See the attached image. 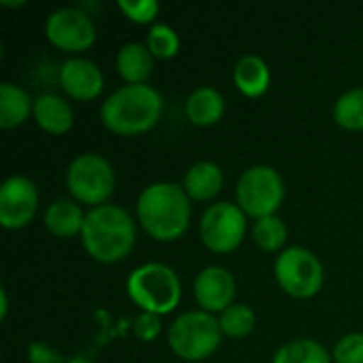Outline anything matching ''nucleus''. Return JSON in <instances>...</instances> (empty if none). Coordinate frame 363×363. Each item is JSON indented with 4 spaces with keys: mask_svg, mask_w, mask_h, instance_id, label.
Masks as SVG:
<instances>
[{
    "mask_svg": "<svg viewBox=\"0 0 363 363\" xmlns=\"http://www.w3.org/2000/svg\"><path fill=\"white\" fill-rule=\"evenodd\" d=\"M140 225L157 240H174L179 238L191 217L189 196L185 187L168 181L147 185L136 204Z\"/></svg>",
    "mask_w": 363,
    "mask_h": 363,
    "instance_id": "obj_1",
    "label": "nucleus"
},
{
    "mask_svg": "<svg viewBox=\"0 0 363 363\" xmlns=\"http://www.w3.org/2000/svg\"><path fill=\"white\" fill-rule=\"evenodd\" d=\"M81 240L85 251L104 264L123 259L136 240V225L130 213L117 204H100L85 213Z\"/></svg>",
    "mask_w": 363,
    "mask_h": 363,
    "instance_id": "obj_2",
    "label": "nucleus"
},
{
    "mask_svg": "<svg viewBox=\"0 0 363 363\" xmlns=\"http://www.w3.org/2000/svg\"><path fill=\"white\" fill-rule=\"evenodd\" d=\"M162 94L153 85L128 83L102 102L100 117L108 130L130 136L153 128L162 115Z\"/></svg>",
    "mask_w": 363,
    "mask_h": 363,
    "instance_id": "obj_3",
    "label": "nucleus"
},
{
    "mask_svg": "<svg viewBox=\"0 0 363 363\" xmlns=\"http://www.w3.org/2000/svg\"><path fill=\"white\" fill-rule=\"evenodd\" d=\"M128 294L136 306L151 315L170 313L181 300V281L177 272L160 262H149L128 277Z\"/></svg>",
    "mask_w": 363,
    "mask_h": 363,
    "instance_id": "obj_4",
    "label": "nucleus"
},
{
    "mask_svg": "<svg viewBox=\"0 0 363 363\" xmlns=\"http://www.w3.org/2000/svg\"><path fill=\"white\" fill-rule=\"evenodd\" d=\"M221 325L206 311H187L177 317L168 332L170 349L187 362H200L217 351Z\"/></svg>",
    "mask_w": 363,
    "mask_h": 363,
    "instance_id": "obj_5",
    "label": "nucleus"
},
{
    "mask_svg": "<svg viewBox=\"0 0 363 363\" xmlns=\"http://www.w3.org/2000/svg\"><path fill=\"white\" fill-rule=\"evenodd\" d=\"M285 196L283 177L272 166L247 168L236 185L238 206L251 217H270L281 206Z\"/></svg>",
    "mask_w": 363,
    "mask_h": 363,
    "instance_id": "obj_6",
    "label": "nucleus"
},
{
    "mask_svg": "<svg viewBox=\"0 0 363 363\" xmlns=\"http://www.w3.org/2000/svg\"><path fill=\"white\" fill-rule=\"evenodd\" d=\"M66 185L79 202L100 206L113 194L115 172L106 157L98 153H81L68 164Z\"/></svg>",
    "mask_w": 363,
    "mask_h": 363,
    "instance_id": "obj_7",
    "label": "nucleus"
},
{
    "mask_svg": "<svg viewBox=\"0 0 363 363\" xmlns=\"http://www.w3.org/2000/svg\"><path fill=\"white\" fill-rule=\"evenodd\" d=\"M279 285L296 298H311L323 285V264L315 253L304 247L285 249L274 264Z\"/></svg>",
    "mask_w": 363,
    "mask_h": 363,
    "instance_id": "obj_8",
    "label": "nucleus"
},
{
    "mask_svg": "<svg viewBox=\"0 0 363 363\" xmlns=\"http://www.w3.org/2000/svg\"><path fill=\"white\" fill-rule=\"evenodd\" d=\"M245 230H247L245 211L232 202L211 204L200 219L202 242L217 253L234 251L242 242Z\"/></svg>",
    "mask_w": 363,
    "mask_h": 363,
    "instance_id": "obj_9",
    "label": "nucleus"
},
{
    "mask_svg": "<svg viewBox=\"0 0 363 363\" xmlns=\"http://www.w3.org/2000/svg\"><path fill=\"white\" fill-rule=\"evenodd\" d=\"M45 34L64 51H83L96 40V26L85 11L62 6L47 17Z\"/></svg>",
    "mask_w": 363,
    "mask_h": 363,
    "instance_id": "obj_10",
    "label": "nucleus"
},
{
    "mask_svg": "<svg viewBox=\"0 0 363 363\" xmlns=\"http://www.w3.org/2000/svg\"><path fill=\"white\" fill-rule=\"evenodd\" d=\"M36 185L21 174L9 177L0 187V223L9 230L23 228L36 213Z\"/></svg>",
    "mask_w": 363,
    "mask_h": 363,
    "instance_id": "obj_11",
    "label": "nucleus"
},
{
    "mask_svg": "<svg viewBox=\"0 0 363 363\" xmlns=\"http://www.w3.org/2000/svg\"><path fill=\"white\" fill-rule=\"evenodd\" d=\"M196 300L206 313L225 311L236 294V281L230 270L221 266H208L198 272L194 283Z\"/></svg>",
    "mask_w": 363,
    "mask_h": 363,
    "instance_id": "obj_12",
    "label": "nucleus"
},
{
    "mask_svg": "<svg viewBox=\"0 0 363 363\" xmlns=\"http://www.w3.org/2000/svg\"><path fill=\"white\" fill-rule=\"evenodd\" d=\"M60 83L64 91L77 100H91L102 91L104 77L98 64L87 57H68L60 66Z\"/></svg>",
    "mask_w": 363,
    "mask_h": 363,
    "instance_id": "obj_13",
    "label": "nucleus"
},
{
    "mask_svg": "<svg viewBox=\"0 0 363 363\" xmlns=\"http://www.w3.org/2000/svg\"><path fill=\"white\" fill-rule=\"evenodd\" d=\"M34 117L38 125L51 134H64L72 125V106L55 96V94H40L34 100Z\"/></svg>",
    "mask_w": 363,
    "mask_h": 363,
    "instance_id": "obj_14",
    "label": "nucleus"
},
{
    "mask_svg": "<svg viewBox=\"0 0 363 363\" xmlns=\"http://www.w3.org/2000/svg\"><path fill=\"white\" fill-rule=\"evenodd\" d=\"M117 72L132 85L145 83L153 72V53L143 43H125L117 51Z\"/></svg>",
    "mask_w": 363,
    "mask_h": 363,
    "instance_id": "obj_15",
    "label": "nucleus"
},
{
    "mask_svg": "<svg viewBox=\"0 0 363 363\" xmlns=\"http://www.w3.org/2000/svg\"><path fill=\"white\" fill-rule=\"evenodd\" d=\"M185 111H187V117L196 125H211L221 119V115L225 111V102H223V96L219 89H215L211 85H202L189 94Z\"/></svg>",
    "mask_w": 363,
    "mask_h": 363,
    "instance_id": "obj_16",
    "label": "nucleus"
},
{
    "mask_svg": "<svg viewBox=\"0 0 363 363\" xmlns=\"http://www.w3.org/2000/svg\"><path fill=\"white\" fill-rule=\"evenodd\" d=\"M183 187L194 200H208L217 196L223 187V172L215 162H198L194 164L183 181Z\"/></svg>",
    "mask_w": 363,
    "mask_h": 363,
    "instance_id": "obj_17",
    "label": "nucleus"
},
{
    "mask_svg": "<svg viewBox=\"0 0 363 363\" xmlns=\"http://www.w3.org/2000/svg\"><path fill=\"white\" fill-rule=\"evenodd\" d=\"M234 83L245 96L257 98L270 85V68L259 55H242L234 66Z\"/></svg>",
    "mask_w": 363,
    "mask_h": 363,
    "instance_id": "obj_18",
    "label": "nucleus"
},
{
    "mask_svg": "<svg viewBox=\"0 0 363 363\" xmlns=\"http://www.w3.org/2000/svg\"><path fill=\"white\" fill-rule=\"evenodd\" d=\"M83 221H85L83 208L72 200H57V202L49 204L45 211L47 230L55 236H62V238L81 234Z\"/></svg>",
    "mask_w": 363,
    "mask_h": 363,
    "instance_id": "obj_19",
    "label": "nucleus"
},
{
    "mask_svg": "<svg viewBox=\"0 0 363 363\" xmlns=\"http://www.w3.org/2000/svg\"><path fill=\"white\" fill-rule=\"evenodd\" d=\"M34 108V102L30 94L13 83L0 85V125L2 128H15L23 123Z\"/></svg>",
    "mask_w": 363,
    "mask_h": 363,
    "instance_id": "obj_20",
    "label": "nucleus"
},
{
    "mask_svg": "<svg viewBox=\"0 0 363 363\" xmlns=\"http://www.w3.org/2000/svg\"><path fill=\"white\" fill-rule=\"evenodd\" d=\"M272 363H330V355L323 349V345H319L317 340L298 338L285 342L277 351Z\"/></svg>",
    "mask_w": 363,
    "mask_h": 363,
    "instance_id": "obj_21",
    "label": "nucleus"
},
{
    "mask_svg": "<svg viewBox=\"0 0 363 363\" xmlns=\"http://www.w3.org/2000/svg\"><path fill=\"white\" fill-rule=\"evenodd\" d=\"M334 119L347 130H363V87H353L336 100Z\"/></svg>",
    "mask_w": 363,
    "mask_h": 363,
    "instance_id": "obj_22",
    "label": "nucleus"
},
{
    "mask_svg": "<svg viewBox=\"0 0 363 363\" xmlns=\"http://www.w3.org/2000/svg\"><path fill=\"white\" fill-rule=\"evenodd\" d=\"M221 332L230 338H242L255 328V313L247 304H230L219 319Z\"/></svg>",
    "mask_w": 363,
    "mask_h": 363,
    "instance_id": "obj_23",
    "label": "nucleus"
},
{
    "mask_svg": "<svg viewBox=\"0 0 363 363\" xmlns=\"http://www.w3.org/2000/svg\"><path fill=\"white\" fill-rule=\"evenodd\" d=\"M253 238L255 242L264 249V251H277L285 245L287 240V225L281 217L270 215V217H262L255 221L253 228Z\"/></svg>",
    "mask_w": 363,
    "mask_h": 363,
    "instance_id": "obj_24",
    "label": "nucleus"
},
{
    "mask_svg": "<svg viewBox=\"0 0 363 363\" xmlns=\"http://www.w3.org/2000/svg\"><path fill=\"white\" fill-rule=\"evenodd\" d=\"M179 34L168 23H153L147 34V47L153 57H172L179 51Z\"/></svg>",
    "mask_w": 363,
    "mask_h": 363,
    "instance_id": "obj_25",
    "label": "nucleus"
},
{
    "mask_svg": "<svg viewBox=\"0 0 363 363\" xmlns=\"http://www.w3.org/2000/svg\"><path fill=\"white\" fill-rule=\"evenodd\" d=\"M336 363H363V334L353 332L340 338V342L334 347Z\"/></svg>",
    "mask_w": 363,
    "mask_h": 363,
    "instance_id": "obj_26",
    "label": "nucleus"
},
{
    "mask_svg": "<svg viewBox=\"0 0 363 363\" xmlns=\"http://www.w3.org/2000/svg\"><path fill=\"white\" fill-rule=\"evenodd\" d=\"M117 4L132 21H138V23L153 21V17L160 11L157 0H119Z\"/></svg>",
    "mask_w": 363,
    "mask_h": 363,
    "instance_id": "obj_27",
    "label": "nucleus"
},
{
    "mask_svg": "<svg viewBox=\"0 0 363 363\" xmlns=\"http://www.w3.org/2000/svg\"><path fill=\"white\" fill-rule=\"evenodd\" d=\"M162 330V323L157 319V315H151V313H143L138 319H136V325H134V332L140 340L149 342L153 340Z\"/></svg>",
    "mask_w": 363,
    "mask_h": 363,
    "instance_id": "obj_28",
    "label": "nucleus"
},
{
    "mask_svg": "<svg viewBox=\"0 0 363 363\" xmlns=\"http://www.w3.org/2000/svg\"><path fill=\"white\" fill-rule=\"evenodd\" d=\"M28 357L32 363H62V357L45 342H32L28 347Z\"/></svg>",
    "mask_w": 363,
    "mask_h": 363,
    "instance_id": "obj_29",
    "label": "nucleus"
}]
</instances>
